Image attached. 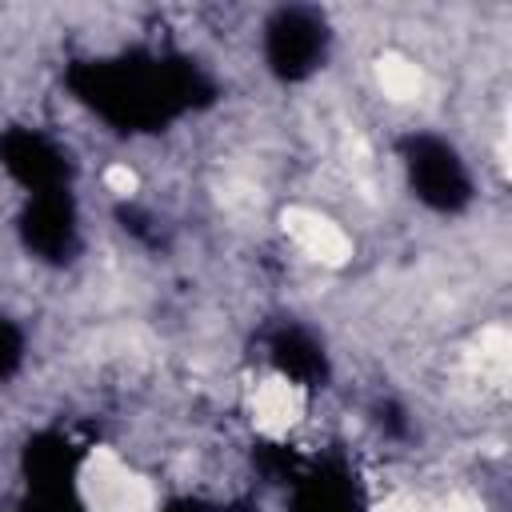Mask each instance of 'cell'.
<instances>
[{
  "label": "cell",
  "instance_id": "6da1fadb",
  "mask_svg": "<svg viewBox=\"0 0 512 512\" xmlns=\"http://www.w3.org/2000/svg\"><path fill=\"white\" fill-rule=\"evenodd\" d=\"M76 92L120 128H152L184 112L200 92V72L184 60H104L72 72Z\"/></svg>",
  "mask_w": 512,
  "mask_h": 512
},
{
  "label": "cell",
  "instance_id": "7a4b0ae2",
  "mask_svg": "<svg viewBox=\"0 0 512 512\" xmlns=\"http://www.w3.org/2000/svg\"><path fill=\"white\" fill-rule=\"evenodd\" d=\"M404 164L416 196L436 212H460L472 200V180L464 160L452 144L440 136H408L404 140Z\"/></svg>",
  "mask_w": 512,
  "mask_h": 512
},
{
  "label": "cell",
  "instance_id": "3957f363",
  "mask_svg": "<svg viewBox=\"0 0 512 512\" xmlns=\"http://www.w3.org/2000/svg\"><path fill=\"white\" fill-rule=\"evenodd\" d=\"M324 44H328V32H324V20L308 8H280L272 20H268V32H264V56H268V68L284 80H300L308 76L320 56H324Z\"/></svg>",
  "mask_w": 512,
  "mask_h": 512
},
{
  "label": "cell",
  "instance_id": "277c9868",
  "mask_svg": "<svg viewBox=\"0 0 512 512\" xmlns=\"http://www.w3.org/2000/svg\"><path fill=\"white\" fill-rule=\"evenodd\" d=\"M0 164L24 184L32 188V196L40 192H56L68 180V156L40 132L28 128H12L0 136Z\"/></svg>",
  "mask_w": 512,
  "mask_h": 512
},
{
  "label": "cell",
  "instance_id": "5b68a950",
  "mask_svg": "<svg viewBox=\"0 0 512 512\" xmlns=\"http://www.w3.org/2000/svg\"><path fill=\"white\" fill-rule=\"evenodd\" d=\"M24 244L44 260H64L76 248V208L64 188L32 196L24 220H20Z\"/></svg>",
  "mask_w": 512,
  "mask_h": 512
},
{
  "label": "cell",
  "instance_id": "8992f818",
  "mask_svg": "<svg viewBox=\"0 0 512 512\" xmlns=\"http://www.w3.org/2000/svg\"><path fill=\"white\" fill-rule=\"evenodd\" d=\"M272 360L280 364V372H288V376L300 380V384H316V380H324V372H328L324 352L316 348V340H308V336L296 332V328H284V332L272 340Z\"/></svg>",
  "mask_w": 512,
  "mask_h": 512
},
{
  "label": "cell",
  "instance_id": "52a82bcc",
  "mask_svg": "<svg viewBox=\"0 0 512 512\" xmlns=\"http://www.w3.org/2000/svg\"><path fill=\"white\" fill-rule=\"evenodd\" d=\"M20 332L0 316V380H8L12 376V368L20 364Z\"/></svg>",
  "mask_w": 512,
  "mask_h": 512
},
{
  "label": "cell",
  "instance_id": "ba28073f",
  "mask_svg": "<svg viewBox=\"0 0 512 512\" xmlns=\"http://www.w3.org/2000/svg\"><path fill=\"white\" fill-rule=\"evenodd\" d=\"M172 512H200V508H192V504H184V508H172Z\"/></svg>",
  "mask_w": 512,
  "mask_h": 512
}]
</instances>
